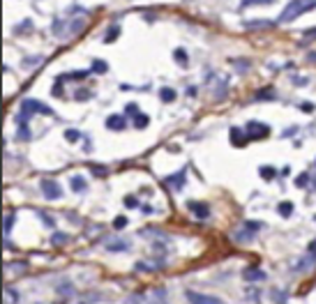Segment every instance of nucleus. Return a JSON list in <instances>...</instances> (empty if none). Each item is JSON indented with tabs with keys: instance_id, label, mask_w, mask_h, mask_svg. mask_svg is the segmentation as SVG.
I'll return each instance as SVG.
<instances>
[{
	"instance_id": "8",
	"label": "nucleus",
	"mask_w": 316,
	"mask_h": 304,
	"mask_svg": "<svg viewBox=\"0 0 316 304\" xmlns=\"http://www.w3.org/2000/svg\"><path fill=\"white\" fill-rule=\"evenodd\" d=\"M185 171H180V173H176V175H168L166 178V185L168 187H173V189H180V187L185 185Z\"/></svg>"
},
{
	"instance_id": "15",
	"label": "nucleus",
	"mask_w": 316,
	"mask_h": 304,
	"mask_svg": "<svg viewBox=\"0 0 316 304\" xmlns=\"http://www.w3.org/2000/svg\"><path fill=\"white\" fill-rule=\"evenodd\" d=\"M280 215L282 217H291V212H293V203H280Z\"/></svg>"
},
{
	"instance_id": "20",
	"label": "nucleus",
	"mask_w": 316,
	"mask_h": 304,
	"mask_svg": "<svg viewBox=\"0 0 316 304\" xmlns=\"http://www.w3.org/2000/svg\"><path fill=\"white\" fill-rule=\"evenodd\" d=\"M272 0H242V7H250V5H268Z\"/></svg>"
},
{
	"instance_id": "17",
	"label": "nucleus",
	"mask_w": 316,
	"mask_h": 304,
	"mask_svg": "<svg viewBox=\"0 0 316 304\" xmlns=\"http://www.w3.org/2000/svg\"><path fill=\"white\" fill-rule=\"evenodd\" d=\"M118 35H120V28H118V25H111V28H108V35L104 37V42H114Z\"/></svg>"
},
{
	"instance_id": "22",
	"label": "nucleus",
	"mask_w": 316,
	"mask_h": 304,
	"mask_svg": "<svg viewBox=\"0 0 316 304\" xmlns=\"http://www.w3.org/2000/svg\"><path fill=\"white\" fill-rule=\"evenodd\" d=\"M300 111H304V113H312V111H314V104H312V101H302V104H300Z\"/></svg>"
},
{
	"instance_id": "32",
	"label": "nucleus",
	"mask_w": 316,
	"mask_h": 304,
	"mask_svg": "<svg viewBox=\"0 0 316 304\" xmlns=\"http://www.w3.org/2000/svg\"><path fill=\"white\" fill-rule=\"evenodd\" d=\"M18 136H21V138H28V136H30V134H28V129H24V127H21V131H18Z\"/></svg>"
},
{
	"instance_id": "6",
	"label": "nucleus",
	"mask_w": 316,
	"mask_h": 304,
	"mask_svg": "<svg viewBox=\"0 0 316 304\" xmlns=\"http://www.w3.org/2000/svg\"><path fill=\"white\" fill-rule=\"evenodd\" d=\"M190 212H194L196 215V219H208L210 217V210H208V205H203V203H196V201H190Z\"/></svg>"
},
{
	"instance_id": "10",
	"label": "nucleus",
	"mask_w": 316,
	"mask_h": 304,
	"mask_svg": "<svg viewBox=\"0 0 316 304\" xmlns=\"http://www.w3.org/2000/svg\"><path fill=\"white\" fill-rule=\"evenodd\" d=\"M244 279L247 281H261V279H266V272H261V270H256V268H250V270H244Z\"/></svg>"
},
{
	"instance_id": "4",
	"label": "nucleus",
	"mask_w": 316,
	"mask_h": 304,
	"mask_svg": "<svg viewBox=\"0 0 316 304\" xmlns=\"http://www.w3.org/2000/svg\"><path fill=\"white\" fill-rule=\"evenodd\" d=\"M244 134H247V138H250V141H256V138L268 136L270 127L268 125H261V122H247V127H244Z\"/></svg>"
},
{
	"instance_id": "16",
	"label": "nucleus",
	"mask_w": 316,
	"mask_h": 304,
	"mask_svg": "<svg viewBox=\"0 0 316 304\" xmlns=\"http://www.w3.org/2000/svg\"><path fill=\"white\" fill-rule=\"evenodd\" d=\"M270 21H247L244 23V28H270Z\"/></svg>"
},
{
	"instance_id": "31",
	"label": "nucleus",
	"mask_w": 316,
	"mask_h": 304,
	"mask_svg": "<svg viewBox=\"0 0 316 304\" xmlns=\"http://www.w3.org/2000/svg\"><path fill=\"white\" fill-rule=\"evenodd\" d=\"M304 37H310V39H312V37H316V28L307 30V32H304Z\"/></svg>"
},
{
	"instance_id": "27",
	"label": "nucleus",
	"mask_w": 316,
	"mask_h": 304,
	"mask_svg": "<svg viewBox=\"0 0 316 304\" xmlns=\"http://www.w3.org/2000/svg\"><path fill=\"white\" fill-rule=\"evenodd\" d=\"M307 180H310L307 175H300V178L296 180V185H298V187H307Z\"/></svg>"
},
{
	"instance_id": "30",
	"label": "nucleus",
	"mask_w": 316,
	"mask_h": 304,
	"mask_svg": "<svg viewBox=\"0 0 316 304\" xmlns=\"http://www.w3.org/2000/svg\"><path fill=\"white\" fill-rule=\"evenodd\" d=\"M88 92H81V90H78V92H76V99H88Z\"/></svg>"
},
{
	"instance_id": "24",
	"label": "nucleus",
	"mask_w": 316,
	"mask_h": 304,
	"mask_svg": "<svg viewBox=\"0 0 316 304\" xmlns=\"http://www.w3.org/2000/svg\"><path fill=\"white\" fill-rule=\"evenodd\" d=\"M261 175H263V178H274V168H266V166H263L261 168Z\"/></svg>"
},
{
	"instance_id": "21",
	"label": "nucleus",
	"mask_w": 316,
	"mask_h": 304,
	"mask_svg": "<svg viewBox=\"0 0 316 304\" xmlns=\"http://www.w3.org/2000/svg\"><path fill=\"white\" fill-rule=\"evenodd\" d=\"M12 224H14V215H7L5 217V235H10V231H12Z\"/></svg>"
},
{
	"instance_id": "12",
	"label": "nucleus",
	"mask_w": 316,
	"mask_h": 304,
	"mask_svg": "<svg viewBox=\"0 0 316 304\" xmlns=\"http://www.w3.org/2000/svg\"><path fill=\"white\" fill-rule=\"evenodd\" d=\"M130 249V242L127 240H118V242H111L108 245V251H127Z\"/></svg>"
},
{
	"instance_id": "19",
	"label": "nucleus",
	"mask_w": 316,
	"mask_h": 304,
	"mask_svg": "<svg viewBox=\"0 0 316 304\" xmlns=\"http://www.w3.org/2000/svg\"><path fill=\"white\" fill-rule=\"evenodd\" d=\"M65 138H67V141H78V138H81V134H78L76 129H67L65 131Z\"/></svg>"
},
{
	"instance_id": "1",
	"label": "nucleus",
	"mask_w": 316,
	"mask_h": 304,
	"mask_svg": "<svg viewBox=\"0 0 316 304\" xmlns=\"http://www.w3.org/2000/svg\"><path fill=\"white\" fill-rule=\"evenodd\" d=\"M314 7H316V0H291V2L284 7L280 21L282 23H291V21H296L300 14L310 12V9H314Z\"/></svg>"
},
{
	"instance_id": "29",
	"label": "nucleus",
	"mask_w": 316,
	"mask_h": 304,
	"mask_svg": "<svg viewBox=\"0 0 316 304\" xmlns=\"http://www.w3.org/2000/svg\"><path fill=\"white\" fill-rule=\"evenodd\" d=\"M125 205H127V208H136V205H138V201H134V198H132V196H127Z\"/></svg>"
},
{
	"instance_id": "23",
	"label": "nucleus",
	"mask_w": 316,
	"mask_h": 304,
	"mask_svg": "<svg viewBox=\"0 0 316 304\" xmlns=\"http://www.w3.org/2000/svg\"><path fill=\"white\" fill-rule=\"evenodd\" d=\"M65 242H67V235H62V233H56L54 245H65Z\"/></svg>"
},
{
	"instance_id": "11",
	"label": "nucleus",
	"mask_w": 316,
	"mask_h": 304,
	"mask_svg": "<svg viewBox=\"0 0 316 304\" xmlns=\"http://www.w3.org/2000/svg\"><path fill=\"white\" fill-rule=\"evenodd\" d=\"M231 138H233V143H236V145H244L247 141H250V138H247V134L242 136V131H240V129H236V127L231 129Z\"/></svg>"
},
{
	"instance_id": "3",
	"label": "nucleus",
	"mask_w": 316,
	"mask_h": 304,
	"mask_svg": "<svg viewBox=\"0 0 316 304\" xmlns=\"http://www.w3.org/2000/svg\"><path fill=\"white\" fill-rule=\"evenodd\" d=\"M40 189H42L44 198H48V201H58V198L62 196V187H60L56 180H42V182H40Z\"/></svg>"
},
{
	"instance_id": "13",
	"label": "nucleus",
	"mask_w": 316,
	"mask_h": 304,
	"mask_svg": "<svg viewBox=\"0 0 316 304\" xmlns=\"http://www.w3.org/2000/svg\"><path fill=\"white\" fill-rule=\"evenodd\" d=\"M160 97H162V101H173V99H176V90H173V88H162Z\"/></svg>"
},
{
	"instance_id": "9",
	"label": "nucleus",
	"mask_w": 316,
	"mask_h": 304,
	"mask_svg": "<svg viewBox=\"0 0 316 304\" xmlns=\"http://www.w3.org/2000/svg\"><path fill=\"white\" fill-rule=\"evenodd\" d=\"M70 185H72V189L76 191V194H81V191H86L88 189V182H86L81 175H74L72 180H70Z\"/></svg>"
},
{
	"instance_id": "2",
	"label": "nucleus",
	"mask_w": 316,
	"mask_h": 304,
	"mask_svg": "<svg viewBox=\"0 0 316 304\" xmlns=\"http://www.w3.org/2000/svg\"><path fill=\"white\" fill-rule=\"evenodd\" d=\"M32 113H46V115H51L54 111H51L46 104H42V101H37V99H24V104H21V113H18V125H24V120L28 122V118Z\"/></svg>"
},
{
	"instance_id": "28",
	"label": "nucleus",
	"mask_w": 316,
	"mask_h": 304,
	"mask_svg": "<svg viewBox=\"0 0 316 304\" xmlns=\"http://www.w3.org/2000/svg\"><path fill=\"white\" fill-rule=\"evenodd\" d=\"M127 113L138 115V106H136V104H127Z\"/></svg>"
},
{
	"instance_id": "5",
	"label": "nucleus",
	"mask_w": 316,
	"mask_h": 304,
	"mask_svg": "<svg viewBox=\"0 0 316 304\" xmlns=\"http://www.w3.org/2000/svg\"><path fill=\"white\" fill-rule=\"evenodd\" d=\"M187 300L192 304H224L215 295H203V293H194V291H187Z\"/></svg>"
},
{
	"instance_id": "25",
	"label": "nucleus",
	"mask_w": 316,
	"mask_h": 304,
	"mask_svg": "<svg viewBox=\"0 0 316 304\" xmlns=\"http://www.w3.org/2000/svg\"><path fill=\"white\" fill-rule=\"evenodd\" d=\"M176 60H178V62H185V60H187V55H185L182 48H176Z\"/></svg>"
},
{
	"instance_id": "18",
	"label": "nucleus",
	"mask_w": 316,
	"mask_h": 304,
	"mask_svg": "<svg viewBox=\"0 0 316 304\" xmlns=\"http://www.w3.org/2000/svg\"><path fill=\"white\" fill-rule=\"evenodd\" d=\"M92 72L104 74V72H106V62H104V60H95V65H92Z\"/></svg>"
},
{
	"instance_id": "14",
	"label": "nucleus",
	"mask_w": 316,
	"mask_h": 304,
	"mask_svg": "<svg viewBox=\"0 0 316 304\" xmlns=\"http://www.w3.org/2000/svg\"><path fill=\"white\" fill-rule=\"evenodd\" d=\"M148 115H144V113H138L136 118H134V127H138V129H146V127H148Z\"/></svg>"
},
{
	"instance_id": "7",
	"label": "nucleus",
	"mask_w": 316,
	"mask_h": 304,
	"mask_svg": "<svg viewBox=\"0 0 316 304\" xmlns=\"http://www.w3.org/2000/svg\"><path fill=\"white\" fill-rule=\"evenodd\" d=\"M106 127L108 129H114V131H120V129H125V118L122 115H108V120H106Z\"/></svg>"
},
{
	"instance_id": "26",
	"label": "nucleus",
	"mask_w": 316,
	"mask_h": 304,
	"mask_svg": "<svg viewBox=\"0 0 316 304\" xmlns=\"http://www.w3.org/2000/svg\"><path fill=\"white\" fill-rule=\"evenodd\" d=\"M114 226L116 228H125L127 226V219H125V217H118V219L114 221Z\"/></svg>"
}]
</instances>
